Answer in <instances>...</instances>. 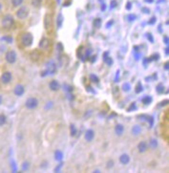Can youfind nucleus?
<instances>
[{
	"label": "nucleus",
	"mask_w": 169,
	"mask_h": 173,
	"mask_svg": "<svg viewBox=\"0 0 169 173\" xmlns=\"http://www.w3.org/2000/svg\"><path fill=\"white\" fill-rule=\"evenodd\" d=\"M32 41H34V37H32L31 33H25L20 37V42L24 47L31 46L32 44Z\"/></svg>",
	"instance_id": "obj_1"
},
{
	"label": "nucleus",
	"mask_w": 169,
	"mask_h": 173,
	"mask_svg": "<svg viewBox=\"0 0 169 173\" xmlns=\"http://www.w3.org/2000/svg\"><path fill=\"white\" fill-rule=\"evenodd\" d=\"M14 23V19L11 15H6L2 19V26L5 29H10Z\"/></svg>",
	"instance_id": "obj_2"
},
{
	"label": "nucleus",
	"mask_w": 169,
	"mask_h": 173,
	"mask_svg": "<svg viewBox=\"0 0 169 173\" xmlns=\"http://www.w3.org/2000/svg\"><path fill=\"white\" fill-rule=\"evenodd\" d=\"M25 105L28 109H34V108H37L38 105V100H37V99H35L34 97L29 98V99L26 100Z\"/></svg>",
	"instance_id": "obj_3"
},
{
	"label": "nucleus",
	"mask_w": 169,
	"mask_h": 173,
	"mask_svg": "<svg viewBox=\"0 0 169 173\" xmlns=\"http://www.w3.org/2000/svg\"><path fill=\"white\" fill-rule=\"evenodd\" d=\"M28 15H29V9L27 7H25V6L19 8L17 11H16V16H17L19 19H25Z\"/></svg>",
	"instance_id": "obj_4"
},
{
	"label": "nucleus",
	"mask_w": 169,
	"mask_h": 173,
	"mask_svg": "<svg viewBox=\"0 0 169 173\" xmlns=\"http://www.w3.org/2000/svg\"><path fill=\"white\" fill-rule=\"evenodd\" d=\"M5 60L8 63H14L16 60V53L14 51H8L5 55Z\"/></svg>",
	"instance_id": "obj_5"
},
{
	"label": "nucleus",
	"mask_w": 169,
	"mask_h": 173,
	"mask_svg": "<svg viewBox=\"0 0 169 173\" xmlns=\"http://www.w3.org/2000/svg\"><path fill=\"white\" fill-rule=\"evenodd\" d=\"M44 26L45 29L47 31H50L52 27H53V17H52V15L47 14L44 17Z\"/></svg>",
	"instance_id": "obj_6"
},
{
	"label": "nucleus",
	"mask_w": 169,
	"mask_h": 173,
	"mask_svg": "<svg viewBox=\"0 0 169 173\" xmlns=\"http://www.w3.org/2000/svg\"><path fill=\"white\" fill-rule=\"evenodd\" d=\"M12 79V73L11 72H4V73L2 74L1 78H0V80H1V82L3 84H8L11 82V80Z\"/></svg>",
	"instance_id": "obj_7"
},
{
	"label": "nucleus",
	"mask_w": 169,
	"mask_h": 173,
	"mask_svg": "<svg viewBox=\"0 0 169 173\" xmlns=\"http://www.w3.org/2000/svg\"><path fill=\"white\" fill-rule=\"evenodd\" d=\"M46 71L50 74H54L57 72V65L54 61H49L46 66Z\"/></svg>",
	"instance_id": "obj_8"
},
{
	"label": "nucleus",
	"mask_w": 169,
	"mask_h": 173,
	"mask_svg": "<svg viewBox=\"0 0 169 173\" xmlns=\"http://www.w3.org/2000/svg\"><path fill=\"white\" fill-rule=\"evenodd\" d=\"M49 47H50V41H49L48 38H42L39 42V48L42 49V50H47Z\"/></svg>",
	"instance_id": "obj_9"
},
{
	"label": "nucleus",
	"mask_w": 169,
	"mask_h": 173,
	"mask_svg": "<svg viewBox=\"0 0 169 173\" xmlns=\"http://www.w3.org/2000/svg\"><path fill=\"white\" fill-rule=\"evenodd\" d=\"M14 94L16 95V96H18V97L22 96V95H23L24 92H25L24 86L21 85V84H17V85H16V86L14 87Z\"/></svg>",
	"instance_id": "obj_10"
},
{
	"label": "nucleus",
	"mask_w": 169,
	"mask_h": 173,
	"mask_svg": "<svg viewBox=\"0 0 169 173\" xmlns=\"http://www.w3.org/2000/svg\"><path fill=\"white\" fill-rule=\"evenodd\" d=\"M94 137H95V132H94L92 129H88L85 132V135H84V138H85L87 142H92Z\"/></svg>",
	"instance_id": "obj_11"
},
{
	"label": "nucleus",
	"mask_w": 169,
	"mask_h": 173,
	"mask_svg": "<svg viewBox=\"0 0 169 173\" xmlns=\"http://www.w3.org/2000/svg\"><path fill=\"white\" fill-rule=\"evenodd\" d=\"M147 148H148V145H147V143L144 141H141L138 145V150H139V152H141V153H144L146 150H147Z\"/></svg>",
	"instance_id": "obj_12"
},
{
	"label": "nucleus",
	"mask_w": 169,
	"mask_h": 173,
	"mask_svg": "<svg viewBox=\"0 0 169 173\" xmlns=\"http://www.w3.org/2000/svg\"><path fill=\"white\" fill-rule=\"evenodd\" d=\"M49 87L52 91H57L59 89V83L57 82V80H52L50 83H49Z\"/></svg>",
	"instance_id": "obj_13"
},
{
	"label": "nucleus",
	"mask_w": 169,
	"mask_h": 173,
	"mask_svg": "<svg viewBox=\"0 0 169 173\" xmlns=\"http://www.w3.org/2000/svg\"><path fill=\"white\" fill-rule=\"evenodd\" d=\"M115 132L118 136H121L123 134V132H124V126H123L122 125H119H119H117L116 127H115Z\"/></svg>",
	"instance_id": "obj_14"
},
{
	"label": "nucleus",
	"mask_w": 169,
	"mask_h": 173,
	"mask_svg": "<svg viewBox=\"0 0 169 173\" xmlns=\"http://www.w3.org/2000/svg\"><path fill=\"white\" fill-rule=\"evenodd\" d=\"M119 162L121 163L122 165H127L130 162V157L127 154H122L121 157H119Z\"/></svg>",
	"instance_id": "obj_15"
},
{
	"label": "nucleus",
	"mask_w": 169,
	"mask_h": 173,
	"mask_svg": "<svg viewBox=\"0 0 169 173\" xmlns=\"http://www.w3.org/2000/svg\"><path fill=\"white\" fill-rule=\"evenodd\" d=\"M141 127L139 125H134V126H133V128H132L133 135L137 136V135H139V134H141Z\"/></svg>",
	"instance_id": "obj_16"
},
{
	"label": "nucleus",
	"mask_w": 169,
	"mask_h": 173,
	"mask_svg": "<svg viewBox=\"0 0 169 173\" xmlns=\"http://www.w3.org/2000/svg\"><path fill=\"white\" fill-rule=\"evenodd\" d=\"M149 146L152 149H155L158 147V142L156 139H150V142H149Z\"/></svg>",
	"instance_id": "obj_17"
},
{
	"label": "nucleus",
	"mask_w": 169,
	"mask_h": 173,
	"mask_svg": "<svg viewBox=\"0 0 169 173\" xmlns=\"http://www.w3.org/2000/svg\"><path fill=\"white\" fill-rule=\"evenodd\" d=\"M62 157H63L62 152L59 151V150H57L56 153H54V159H56L57 161H61V160H62Z\"/></svg>",
	"instance_id": "obj_18"
},
{
	"label": "nucleus",
	"mask_w": 169,
	"mask_h": 173,
	"mask_svg": "<svg viewBox=\"0 0 169 173\" xmlns=\"http://www.w3.org/2000/svg\"><path fill=\"white\" fill-rule=\"evenodd\" d=\"M62 22H63V16L61 14H59L57 15V28H60L61 26H62Z\"/></svg>",
	"instance_id": "obj_19"
},
{
	"label": "nucleus",
	"mask_w": 169,
	"mask_h": 173,
	"mask_svg": "<svg viewBox=\"0 0 169 173\" xmlns=\"http://www.w3.org/2000/svg\"><path fill=\"white\" fill-rule=\"evenodd\" d=\"M93 25L95 28H99L101 26V19L100 18H96L95 20L93 21Z\"/></svg>",
	"instance_id": "obj_20"
},
{
	"label": "nucleus",
	"mask_w": 169,
	"mask_h": 173,
	"mask_svg": "<svg viewBox=\"0 0 169 173\" xmlns=\"http://www.w3.org/2000/svg\"><path fill=\"white\" fill-rule=\"evenodd\" d=\"M70 131H71V135H72L73 137H74V136H76V135H77V127L74 126V125H71V126H70Z\"/></svg>",
	"instance_id": "obj_21"
},
{
	"label": "nucleus",
	"mask_w": 169,
	"mask_h": 173,
	"mask_svg": "<svg viewBox=\"0 0 169 173\" xmlns=\"http://www.w3.org/2000/svg\"><path fill=\"white\" fill-rule=\"evenodd\" d=\"M6 120H7V118H6L5 115H0V126L4 125L6 123Z\"/></svg>",
	"instance_id": "obj_22"
},
{
	"label": "nucleus",
	"mask_w": 169,
	"mask_h": 173,
	"mask_svg": "<svg viewBox=\"0 0 169 173\" xmlns=\"http://www.w3.org/2000/svg\"><path fill=\"white\" fill-rule=\"evenodd\" d=\"M22 2H23V0H12V3L14 7H18V6H20L22 4Z\"/></svg>",
	"instance_id": "obj_23"
},
{
	"label": "nucleus",
	"mask_w": 169,
	"mask_h": 173,
	"mask_svg": "<svg viewBox=\"0 0 169 173\" xmlns=\"http://www.w3.org/2000/svg\"><path fill=\"white\" fill-rule=\"evenodd\" d=\"M130 89H131V85H130L129 83H124L122 85V90L124 91V92H128Z\"/></svg>",
	"instance_id": "obj_24"
},
{
	"label": "nucleus",
	"mask_w": 169,
	"mask_h": 173,
	"mask_svg": "<svg viewBox=\"0 0 169 173\" xmlns=\"http://www.w3.org/2000/svg\"><path fill=\"white\" fill-rule=\"evenodd\" d=\"M32 4L34 7H39L41 4V0H32Z\"/></svg>",
	"instance_id": "obj_25"
},
{
	"label": "nucleus",
	"mask_w": 169,
	"mask_h": 173,
	"mask_svg": "<svg viewBox=\"0 0 169 173\" xmlns=\"http://www.w3.org/2000/svg\"><path fill=\"white\" fill-rule=\"evenodd\" d=\"M29 166H30V165H29V163H28V162H24L23 164H22L21 168H22V170L25 171V170H28Z\"/></svg>",
	"instance_id": "obj_26"
},
{
	"label": "nucleus",
	"mask_w": 169,
	"mask_h": 173,
	"mask_svg": "<svg viewBox=\"0 0 169 173\" xmlns=\"http://www.w3.org/2000/svg\"><path fill=\"white\" fill-rule=\"evenodd\" d=\"M151 97H149V96H145V98L143 100H142V102H143V103H146V104H148V103H150L151 102Z\"/></svg>",
	"instance_id": "obj_27"
},
{
	"label": "nucleus",
	"mask_w": 169,
	"mask_h": 173,
	"mask_svg": "<svg viewBox=\"0 0 169 173\" xmlns=\"http://www.w3.org/2000/svg\"><path fill=\"white\" fill-rule=\"evenodd\" d=\"M157 92L158 93H162V92H163V85H162V84H159V85H158Z\"/></svg>",
	"instance_id": "obj_28"
},
{
	"label": "nucleus",
	"mask_w": 169,
	"mask_h": 173,
	"mask_svg": "<svg viewBox=\"0 0 169 173\" xmlns=\"http://www.w3.org/2000/svg\"><path fill=\"white\" fill-rule=\"evenodd\" d=\"M141 91H142L141 84V82H139V84L137 85V87H136V92H137V93H141Z\"/></svg>",
	"instance_id": "obj_29"
},
{
	"label": "nucleus",
	"mask_w": 169,
	"mask_h": 173,
	"mask_svg": "<svg viewBox=\"0 0 169 173\" xmlns=\"http://www.w3.org/2000/svg\"><path fill=\"white\" fill-rule=\"evenodd\" d=\"M91 80H92L94 82H99V78H97L96 75H91Z\"/></svg>",
	"instance_id": "obj_30"
},
{
	"label": "nucleus",
	"mask_w": 169,
	"mask_h": 173,
	"mask_svg": "<svg viewBox=\"0 0 169 173\" xmlns=\"http://www.w3.org/2000/svg\"><path fill=\"white\" fill-rule=\"evenodd\" d=\"M113 165H114V162L112 161V160H110V161L107 163V168H111V167H113Z\"/></svg>",
	"instance_id": "obj_31"
},
{
	"label": "nucleus",
	"mask_w": 169,
	"mask_h": 173,
	"mask_svg": "<svg viewBox=\"0 0 169 173\" xmlns=\"http://www.w3.org/2000/svg\"><path fill=\"white\" fill-rule=\"evenodd\" d=\"M135 19H136V15H128V20L129 21H133V20H135Z\"/></svg>",
	"instance_id": "obj_32"
},
{
	"label": "nucleus",
	"mask_w": 169,
	"mask_h": 173,
	"mask_svg": "<svg viewBox=\"0 0 169 173\" xmlns=\"http://www.w3.org/2000/svg\"><path fill=\"white\" fill-rule=\"evenodd\" d=\"M147 37H148V38H149V40H150L151 42H153V41H154V38H153V37H151V35H150V34H147Z\"/></svg>",
	"instance_id": "obj_33"
},
{
	"label": "nucleus",
	"mask_w": 169,
	"mask_h": 173,
	"mask_svg": "<svg viewBox=\"0 0 169 173\" xmlns=\"http://www.w3.org/2000/svg\"><path fill=\"white\" fill-rule=\"evenodd\" d=\"M53 105V103L52 102H48V105L47 106H45V109H48V108H50V107Z\"/></svg>",
	"instance_id": "obj_34"
},
{
	"label": "nucleus",
	"mask_w": 169,
	"mask_h": 173,
	"mask_svg": "<svg viewBox=\"0 0 169 173\" xmlns=\"http://www.w3.org/2000/svg\"><path fill=\"white\" fill-rule=\"evenodd\" d=\"M61 166H62V164H60V165H58V166H57V167L56 168V172H58V171H59V168L61 167Z\"/></svg>",
	"instance_id": "obj_35"
},
{
	"label": "nucleus",
	"mask_w": 169,
	"mask_h": 173,
	"mask_svg": "<svg viewBox=\"0 0 169 173\" xmlns=\"http://www.w3.org/2000/svg\"><path fill=\"white\" fill-rule=\"evenodd\" d=\"M117 6V2L116 1H112V5H111V7L114 8V7H116Z\"/></svg>",
	"instance_id": "obj_36"
},
{
	"label": "nucleus",
	"mask_w": 169,
	"mask_h": 173,
	"mask_svg": "<svg viewBox=\"0 0 169 173\" xmlns=\"http://www.w3.org/2000/svg\"><path fill=\"white\" fill-rule=\"evenodd\" d=\"M152 19V20L150 21V22H149V23H150V24H152V23H155V21H156V18L155 17H153V18H151Z\"/></svg>",
	"instance_id": "obj_37"
},
{
	"label": "nucleus",
	"mask_w": 169,
	"mask_h": 173,
	"mask_svg": "<svg viewBox=\"0 0 169 173\" xmlns=\"http://www.w3.org/2000/svg\"><path fill=\"white\" fill-rule=\"evenodd\" d=\"M126 8H127L128 10L131 9V3H127V7H126Z\"/></svg>",
	"instance_id": "obj_38"
},
{
	"label": "nucleus",
	"mask_w": 169,
	"mask_h": 173,
	"mask_svg": "<svg viewBox=\"0 0 169 173\" xmlns=\"http://www.w3.org/2000/svg\"><path fill=\"white\" fill-rule=\"evenodd\" d=\"M119 71H118V73H117V78H116V81H119Z\"/></svg>",
	"instance_id": "obj_39"
},
{
	"label": "nucleus",
	"mask_w": 169,
	"mask_h": 173,
	"mask_svg": "<svg viewBox=\"0 0 169 173\" xmlns=\"http://www.w3.org/2000/svg\"><path fill=\"white\" fill-rule=\"evenodd\" d=\"M164 41H165V42H164V43H168V38H167L166 37H164Z\"/></svg>",
	"instance_id": "obj_40"
},
{
	"label": "nucleus",
	"mask_w": 169,
	"mask_h": 173,
	"mask_svg": "<svg viewBox=\"0 0 169 173\" xmlns=\"http://www.w3.org/2000/svg\"><path fill=\"white\" fill-rule=\"evenodd\" d=\"M1 103H2V96L0 95V104H1Z\"/></svg>",
	"instance_id": "obj_41"
},
{
	"label": "nucleus",
	"mask_w": 169,
	"mask_h": 173,
	"mask_svg": "<svg viewBox=\"0 0 169 173\" xmlns=\"http://www.w3.org/2000/svg\"><path fill=\"white\" fill-rule=\"evenodd\" d=\"M1 10H2V5H1V3H0V12H1Z\"/></svg>",
	"instance_id": "obj_42"
},
{
	"label": "nucleus",
	"mask_w": 169,
	"mask_h": 173,
	"mask_svg": "<svg viewBox=\"0 0 169 173\" xmlns=\"http://www.w3.org/2000/svg\"><path fill=\"white\" fill-rule=\"evenodd\" d=\"M145 1H147V2H151V1H153V0H145Z\"/></svg>",
	"instance_id": "obj_43"
}]
</instances>
